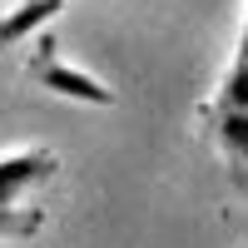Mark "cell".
<instances>
[{"label":"cell","instance_id":"7","mask_svg":"<svg viewBox=\"0 0 248 248\" xmlns=\"http://www.w3.org/2000/svg\"><path fill=\"white\" fill-rule=\"evenodd\" d=\"M233 60H248V10H243V30H238V55Z\"/></svg>","mask_w":248,"mask_h":248},{"label":"cell","instance_id":"3","mask_svg":"<svg viewBox=\"0 0 248 248\" xmlns=\"http://www.w3.org/2000/svg\"><path fill=\"white\" fill-rule=\"evenodd\" d=\"M209 114V134L218 139L223 159H229V169L238 174V184L248 189V109H203Z\"/></svg>","mask_w":248,"mask_h":248},{"label":"cell","instance_id":"1","mask_svg":"<svg viewBox=\"0 0 248 248\" xmlns=\"http://www.w3.org/2000/svg\"><path fill=\"white\" fill-rule=\"evenodd\" d=\"M30 75H35L45 90L65 94V99H79V105H114V90L105 85V79H94V75H85V70L65 65L60 55H55V60H35Z\"/></svg>","mask_w":248,"mask_h":248},{"label":"cell","instance_id":"2","mask_svg":"<svg viewBox=\"0 0 248 248\" xmlns=\"http://www.w3.org/2000/svg\"><path fill=\"white\" fill-rule=\"evenodd\" d=\"M55 174V154L50 149H15V154H0V209L15 203L25 189L45 184Z\"/></svg>","mask_w":248,"mask_h":248},{"label":"cell","instance_id":"6","mask_svg":"<svg viewBox=\"0 0 248 248\" xmlns=\"http://www.w3.org/2000/svg\"><path fill=\"white\" fill-rule=\"evenodd\" d=\"M40 229H45V214L40 209H15V203L0 209V238H35Z\"/></svg>","mask_w":248,"mask_h":248},{"label":"cell","instance_id":"8","mask_svg":"<svg viewBox=\"0 0 248 248\" xmlns=\"http://www.w3.org/2000/svg\"><path fill=\"white\" fill-rule=\"evenodd\" d=\"M243 248H248V243H243Z\"/></svg>","mask_w":248,"mask_h":248},{"label":"cell","instance_id":"5","mask_svg":"<svg viewBox=\"0 0 248 248\" xmlns=\"http://www.w3.org/2000/svg\"><path fill=\"white\" fill-rule=\"evenodd\" d=\"M214 109H248V60H233L214 94Z\"/></svg>","mask_w":248,"mask_h":248},{"label":"cell","instance_id":"4","mask_svg":"<svg viewBox=\"0 0 248 248\" xmlns=\"http://www.w3.org/2000/svg\"><path fill=\"white\" fill-rule=\"evenodd\" d=\"M60 10H65V0H20L10 15H0V50H10V45H20L25 35L45 30Z\"/></svg>","mask_w":248,"mask_h":248}]
</instances>
